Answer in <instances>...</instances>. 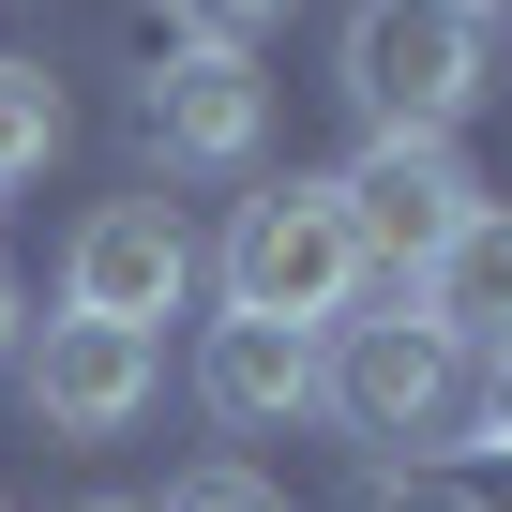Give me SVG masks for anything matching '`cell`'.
<instances>
[{
  "label": "cell",
  "mask_w": 512,
  "mask_h": 512,
  "mask_svg": "<svg viewBox=\"0 0 512 512\" xmlns=\"http://www.w3.org/2000/svg\"><path fill=\"white\" fill-rule=\"evenodd\" d=\"M211 272H226V317H272V332H332V317L377 302V256H362V226H347L332 181H272V196H241V226H226Z\"/></svg>",
  "instance_id": "6da1fadb"
},
{
  "label": "cell",
  "mask_w": 512,
  "mask_h": 512,
  "mask_svg": "<svg viewBox=\"0 0 512 512\" xmlns=\"http://www.w3.org/2000/svg\"><path fill=\"white\" fill-rule=\"evenodd\" d=\"M332 76H347L362 136H452L482 106V16H452V0H362Z\"/></svg>",
  "instance_id": "7a4b0ae2"
},
{
  "label": "cell",
  "mask_w": 512,
  "mask_h": 512,
  "mask_svg": "<svg viewBox=\"0 0 512 512\" xmlns=\"http://www.w3.org/2000/svg\"><path fill=\"white\" fill-rule=\"evenodd\" d=\"M467 347L452 332H422L407 317V287H392V317H347V347H332V422H362V437H467Z\"/></svg>",
  "instance_id": "3957f363"
},
{
  "label": "cell",
  "mask_w": 512,
  "mask_h": 512,
  "mask_svg": "<svg viewBox=\"0 0 512 512\" xmlns=\"http://www.w3.org/2000/svg\"><path fill=\"white\" fill-rule=\"evenodd\" d=\"M181 287H196V226H181L166 196H106V211L61 241V317L151 332V317H181Z\"/></svg>",
  "instance_id": "277c9868"
},
{
  "label": "cell",
  "mask_w": 512,
  "mask_h": 512,
  "mask_svg": "<svg viewBox=\"0 0 512 512\" xmlns=\"http://www.w3.org/2000/svg\"><path fill=\"white\" fill-rule=\"evenodd\" d=\"M332 196H347V226H362V256H377L392 287H407L422 256L482 211V181H467V151H452V136H362V166H347Z\"/></svg>",
  "instance_id": "5b68a950"
},
{
  "label": "cell",
  "mask_w": 512,
  "mask_h": 512,
  "mask_svg": "<svg viewBox=\"0 0 512 512\" xmlns=\"http://www.w3.org/2000/svg\"><path fill=\"white\" fill-rule=\"evenodd\" d=\"M16 392H31L46 437H121L166 392V347L151 332H106V317H46V332H16Z\"/></svg>",
  "instance_id": "8992f818"
},
{
  "label": "cell",
  "mask_w": 512,
  "mask_h": 512,
  "mask_svg": "<svg viewBox=\"0 0 512 512\" xmlns=\"http://www.w3.org/2000/svg\"><path fill=\"white\" fill-rule=\"evenodd\" d=\"M136 136H151L166 181H241L256 136H272V91H256V61H226V46H181V61L136 91Z\"/></svg>",
  "instance_id": "52a82bcc"
},
{
  "label": "cell",
  "mask_w": 512,
  "mask_h": 512,
  "mask_svg": "<svg viewBox=\"0 0 512 512\" xmlns=\"http://www.w3.org/2000/svg\"><path fill=\"white\" fill-rule=\"evenodd\" d=\"M196 407L226 437H302L332 407V347L317 332H272V317H211L196 332Z\"/></svg>",
  "instance_id": "ba28073f"
},
{
  "label": "cell",
  "mask_w": 512,
  "mask_h": 512,
  "mask_svg": "<svg viewBox=\"0 0 512 512\" xmlns=\"http://www.w3.org/2000/svg\"><path fill=\"white\" fill-rule=\"evenodd\" d=\"M407 317H422V332H452L467 362H497V347H512V211H497V196H482V211L422 256V272H407Z\"/></svg>",
  "instance_id": "9c48e42d"
},
{
  "label": "cell",
  "mask_w": 512,
  "mask_h": 512,
  "mask_svg": "<svg viewBox=\"0 0 512 512\" xmlns=\"http://www.w3.org/2000/svg\"><path fill=\"white\" fill-rule=\"evenodd\" d=\"M61 151V76L46 61H0V181H31Z\"/></svg>",
  "instance_id": "30bf717a"
},
{
  "label": "cell",
  "mask_w": 512,
  "mask_h": 512,
  "mask_svg": "<svg viewBox=\"0 0 512 512\" xmlns=\"http://www.w3.org/2000/svg\"><path fill=\"white\" fill-rule=\"evenodd\" d=\"M272 16H287V0H166V31H181V46H226V61H256Z\"/></svg>",
  "instance_id": "8fae6325"
},
{
  "label": "cell",
  "mask_w": 512,
  "mask_h": 512,
  "mask_svg": "<svg viewBox=\"0 0 512 512\" xmlns=\"http://www.w3.org/2000/svg\"><path fill=\"white\" fill-rule=\"evenodd\" d=\"M166 512H287L256 467H196V482H166Z\"/></svg>",
  "instance_id": "7c38bea8"
},
{
  "label": "cell",
  "mask_w": 512,
  "mask_h": 512,
  "mask_svg": "<svg viewBox=\"0 0 512 512\" xmlns=\"http://www.w3.org/2000/svg\"><path fill=\"white\" fill-rule=\"evenodd\" d=\"M467 422H482V452H497V467H512V347H497V362H482V377H467Z\"/></svg>",
  "instance_id": "4fadbf2b"
},
{
  "label": "cell",
  "mask_w": 512,
  "mask_h": 512,
  "mask_svg": "<svg viewBox=\"0 0 512 512\" xmlns=\"http://www.w3.org/2000/svg\"><path fill=\"white\" fill-rule=\"evenodd\" d=\"M362 512H482V497H467V482H452V467H407V482H377V497H362Z\"/></svg>",
  "instance_id": "5bb4252c"
},
{
  "label": "cell",
  "mask_w": 512,
  "mask_h": 512,
  "mask_svg": "<svg viewBox=\"0 0 512 512\" xmlns=\"http://www.w3.org/2000/svg\"><path fill=\"white\" fill-rule=\"evenodd\" d=\"M16 332H31V317H16V272H0V362H16Z\"/></svg>",
  "instance_id": "9a60e30c"
},
{
  "label": "cell",
  "mask_w": 512,
  "mask_h": 512,
  "mask_svg": "<svg viewBox=\"0 0 512 512\" xmlns=\"http://www.w3.org/2000/svg\"><path fill=\"white\" fill-rule=\"evenodd\" d=\"M467 497H482V512H512V467H497V482H467Z\"/></svg>",
  "instance_id": "2e32d148"
},
{
  "label": "cell",
  "mask_w": 512,
  "mask_h": 512,
  "mask_svg": "<svg viewBox=\"0 0 512 512\" xmlns=\"http://www.w3.org/2000/svg\"><path fill=\"white\" fill-rule=\"evenodd\" d=\"M452 16H512V0H452Z\"/></svg>",
  "instance_id": "e0dca14e"
},
{
  "label": "cell",
  "mask_w": 512,
  "mask_h": 512,
  "mask_svg": "<svg viewBox=\"0 0 512 512\" xmlns=\"http://www.w3.org/2000/svg\"><path fill=\"white\" fill-rule=\"evenodd\" d=\"M76 512H136V497H76Z\"/></svg>",
  "instance_id": "ac0fdd59"
},
{
  "label": "cell",
  "mask_w": 512,
  "mask_h": 512,
  "mask_svg": "<svg viewBox=\"0 0 512 512\" xmlns=\"http://www.w3.org/2000/svg\"><path fill=\"white\" fill-rule=\"evenodd\" d=\"M0 512H16V497H0Z\"/></svg>",
  "instance_id": "d6986e66"
}]
</instances>
